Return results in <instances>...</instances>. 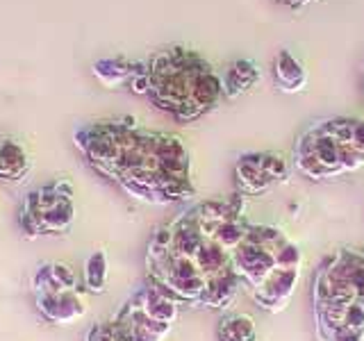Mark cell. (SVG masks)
<instances>
[{
	"mask_svg": "<svg viewBox=\"0 0 364 341\" xmlns=\"http://www.w3.org/2000/svg\"><path fill=\"white\" fill-rule=\"evenodd\" d=\"M273 73H276V82L280 85L282 91H301L305 87V68L303 64L296 60L289 50H280L276 55V62H273Z\"/></svg>",
	"mask_w": 364,
	"mask_h": 341,
	"instance_id": "8",
	"label": "cell"
},
{
	"mask_svg": "<svg viewBox=\"0 0 364 341\" xmlns=\"http://www.w3.org/2000/svg\"><path fill=\"white\" fill-rule=\"evenodd\" d=\"M34 293H46V291H64V289H75L77 280L73 269L64 264V261H48L43 264L32 278Z\"/></svg>",
	"mask_w": 364,
	"mask_h": 341,
	"instance_id": "6",
	"label": "cell"
},
{
	"mask_svg": "<svg viewBox=\"0 0 364 341\" xmlns=\"http://www.w3.org/2000/svg\"><path fill=\"white\" fill-rule=\"evenodd\" d=\"M237 180L239 187L246 193H257L264 191L269 185H273V180L262 170L259 166V155H244L237 162Z\"/></svg>",
	"mask_w": 364,
	"mask_h": 341,
	"instance_id": "9",
	"label": "cell"
},
{
	"mask_svg": "<svg viewBox=\"0 0 364 341\" xmlns=\"http://www.w3.org/2000/svg\"><path fill=\"white\" fill-rule=\"evenodd\" d=\"M21 227L28 237L64 234L75 221L73 187L68 180H55L30 191L21 207Z\"/></svg>",
	"mask_w": 364,
	"mask_h": 341,
	"instance_id": "2",
	"label": "cell"
},
{
	"mask_svg": "<svg viewBox=\"0 0 364 341\" xmlns=\"http://www.w3.org/2000/svg\"><path fill=\"white\" fill-rule=\"evenodd\" d=\"M37 296V310L46 321L57 323V325H68L77 321L80 316H85L87 305L82 298V291L75 289H64V291H46V293H34Z\"/></svg>",
	"mask_w": 364,
	"mask_h": 341,
	"instance_id": "3",
	"label": "cell"
},
{
	"mask_svg": "<svg viewBox=\"0 0 364 341\" xmlns=\"http://www.w3.org/2000/svg\"><path fill=\"white\" fill-rule=\"evenodd\" d=\"M107 284V259L105 253L98 250L85 264V289L89 293H102Z\"/></svg>",
	"mask_w": 364,
	"mask_h": 341,
	"instance_id": "10",
	"label": "cell"
},
{
	"mask_svg": "<svg viewBox=\"0 0 364 341\" xmlns=\"http://www.w3.org/2000/svg\"><path fill=\"white\" fill-rule=\"evenodd\" d=\"M278 3L287 5V7H291V9H301V7H305L307 3H312V0H278Z\"/></svg>",
	"mask_w": 364,
	"mask_h": 341,
	"instance_id": "13",
	"label": "cell"
},
{
	"mask_svg": "<svg viewBox=\"0 0 364 341\" xmlns=\"http://www.w3.org/2000/svg\"><path fill=\"white\" fill-rule=\"evenodd\" d=\"M219 332H221L223 341H255L257 339L253 318L246 314H237V316L225 318Z\"/></svg>",
	"mask_w": 364,
	"mask_h": 341,
	"instance_id": "11",
	"label": "cell"
},
{
	"mask_svg": "<svg viewBox=\"0 0 364 341\" xmlns=\"http://www.w3.org/2000/svg\"><path fill=\"white\" fill-rule=\"evenodd\" d=\"M148 98L180 123L198 119L223 94V77L198 53L182 45L162 48L146 62Z\"/></svg>",
	"mask_w": 364,
	"mask_h": 341,
	"instance_id": "1",
	"label": "cell"
},
{
	"mask_svg": "<svg viewBox=\"0 0 364 341\" xmlns=\"http://www.w3.org/2000/svg\"><path fill=\"white\" fill-rule=\"evenodd\" d=\"M141 62H130L125 57H109V60H98L91 71H94L96 80L107 89H119V87H130L134 75L139 73Z\"/></svg>",
	"mask_w": 364,
	"mask_h": 341,
	"instance_id": "5",
	"label": "cell"
},
{
	"mask_svg": "<svg viewBox=\"0 0 364 341\" xmlns=\"http://www.w3.org/2000/svg\"><path fill=\"white\" fill-rule=\"evenodd\" d=\"M32 170V159L23 141L14 136L0 139V180L3 182H23Z\"/></svg>",
	"mask_w": 364,
	"mask_h": 341,
	"instance_id": "4",
	"label": "cell"
},
{
	"mask_svg": "<svg viewBox=\"0 0 364 341\" xmlns=\"http://www.w3.org/2000/svg\"><path fill=\"white\" fill-rule=\"evenodd\" d=\"M259 77L257 66L250 60H237L223 75V96L225 98H239L253 87Z\"/></svg>",
	"mask_w": 364,
	"mask_h": 341,
	"instance_id": "7",
	"label": "cell"
},
{
	"mask_svg": "<svg viewBox=\"0 0 364 341\" xmlns=\"http://www.w3.org/2000/svg\"><path fill=\"white\" fill-rule=\"evenodd\" d=\"M259 166L262 170L276 182V180H282V178H287V164H284V159L282 157H276V155H259Z\"/></svg>",
	"mask_w": 364,
	"mask_h": 341,
	"instance_id": "12",
	"label": "cell"
},
{
	"mask_svg": "<svg viewBox=\"0 0 364 341\" xmlns=\"http://www.w3.org/2000/svg\"><path fill=\"white\" fill-rule=\"evenodd\" d=\"M362 261H364V255H362Z\"/></svg>",
	"mask_w": 364,
	"mask_h": 341,
	"instance_id": "14",
	"label": "cell"
}]
</instances>
